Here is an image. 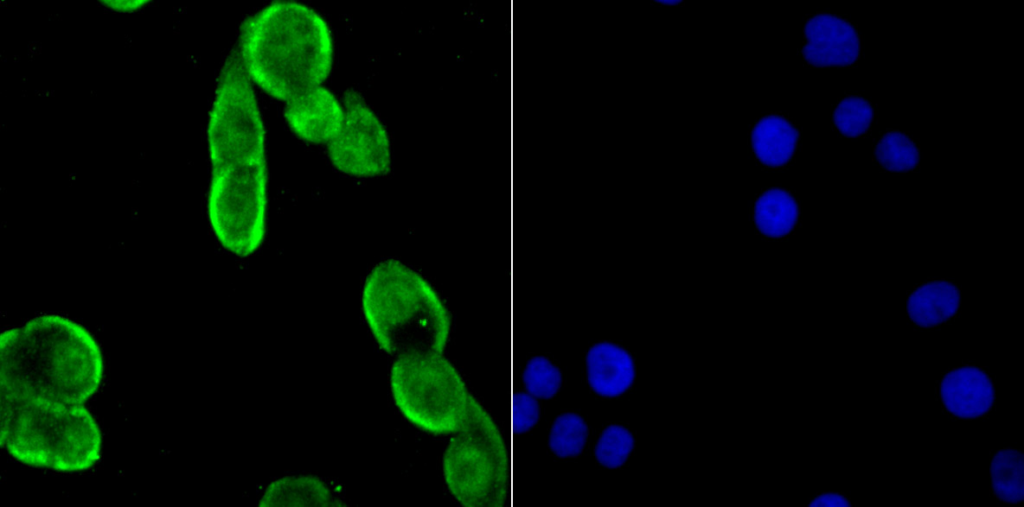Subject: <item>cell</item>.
Segmentation results:
<instances>
[{"instance_id": "obj_11", "label": "cell", "mask_w": 1024, "mask_h": 507, "mask_svg": "<svg viewBox=\"0 0 1024 507\" xmlns=\"http://www.w3.org/2000/svg\"><path fill=\"white\" fill-rule=\"evenodd\" d=\"M284 116L294 134L305 142L328 143L343 123L344 107L321 85L286 101Z\"/></svg>"}, {"instance_id": "obj_7", "label": "cell", "mask_w": 1024, "mask_h": 507, "mask_svg": "<svg viewBox=\"0 0 1024 507\" xmlns=\"http://www.w3.org/2000/svg\"><path fill=\"white\" fill-rule=\"evenodd\" d=\"M266 159L212 169L207 217L220 245L247 257L262 245L267 223Z\"/></svg>"}, {"instance_id": "obj_26", "label": "cell", "mask_w": 1024, "mask_h": 507, "mask_svg": "<svg viewBox=\"0 0 1024 507\" xmlns=\"http://www.w3.org/2000/svg\"><path fill=\"white\" fill-rule=\"evenodd\" d=\"M105 2L110 4V5H108V7H110L111 9L117 10L118 12H128V13L136 11L138 8H141V7H143L146 4L145 1H138V0L137 1H132V0H129V1L128 0H125V1L121 0V1H119V0H117V1H105Z\"/></svg>"}, {"instance_id": "obj_2", "label": "cell", "mask_w": 1024, "mask_h": 507, "mask_svg": "<svg viewBox=\"0 0 1024 507\" xmlns=\"http://www.w3.org/2000/svg\"><path fill=\"white\" fill-rule=\"evenodd\" d=\"M238 52L250 79L284 101L321 86L334 53L326 20L294 0L274 1L249 16L240 29Z\"/></svg>"}, {"instance_id": "obj_21", "label": "cell", "mask_w": 1024, "mask_h": 507, "mask_svg": "<svg viewBox=\"0 0 1024 507\" xmlns=\"http://www.w3.org/2000/svg\"><path fill=\"white\" fill-rule=\"evenodd\" d=\"M633 448V434L622 425L611 424L599 436L594 453L601 465L618 468L626 462Z\"/></svg>"}, {"instance_id": "obj_4", "label": "cell", "mask_w": 1024, "mask_h": 507, "mask_svg": "<svg viewBox=\"0 0 1024 507\" xmlns=\"http://www.w3.org/2000/svg\"><path fill=\"white\" fill-rule=\"evenodd\" d=\"M1 445L23 465L80 473L99 462L102 432L84 404L1 392Z\"/></svg>"}, {"instance_id": "obj_17", "label": "cell", "mask_w": 1024, "mask_h": 507, "mask_svg": "<svg viewBox=\"0 0 1024 507\" xmlns=\"http://www.w3.org/2000/svg\"><path fill=\"white\" fill-rule=\"evenodd\" d=\"M798 214L796 200L780 188L767 190L754 205L755 224L763 235L770 238L788 235L797 223Z\"/></svg>"}, {"instance_id": "obj_5", "label": "cell", "mask_w": 1024, "mask_h": 507, "mask_svg": "<svg viewBox=\"0 0 1024 507\" xmlns=\"http://www.w3.org/2000/svg\"><path fill=\"white\" fill-rule=\"evenodd\" d=\"M506 440L471 396L466 418L447 444L442 472L452 497L467 507H506L512 476Z\"/></svg>"}, {"instance_id": "obj_24", "label": "cell", "mask_w": 1024, "mask_h": 507, "mask_svg": "<svg viewBox=\"0 0 1024 507\" xmlns=\"http://www.w3.org/2000/svg\"><path fill=\"white\" fill-rule=\"evenodd\" d=\"M540 419V407L529 393L512 392V428L519 433L531 430Z\"/></svg>"}, {"instance_id": "obj_3", "label": "cell", "mask_w": 1024, "mask_h": 507, "mask_svg": "<svg viewBox=\"0 0 1024 507\" xmlns=\"http://www.w3.org/2000/svg\"><path fill=\"white\" fill-rule=\"evenodd\" d=\"M361 310L375 342L387 354L442 353L449 341L447 306L420 273L399 260H384L368 273Z\"/></svg>"}, {"instance_id": "obj_1", "label": "cell", "mask_w": 1024, "mask_h": 507, "mask_svg": "<svg viewBox=\"0 0 1024 507\" xmlns=\"http://www.w3.org/2000/svg\"><path fill=\"white\" fill-rule=\"evenodd\" d=\"M1 392L84 404L100 389L104 356L94 335L59 314H42L1 334Z\"/></svg>"}, {"instance_id": "obj_27", "label": "cell", "mask_w": 1024, "mask_h": 507, "mask_svg": "<svg viewBox=\"0 0 1024 507\" xmlns=\"http://www.w3.org/2000/svg\"><path fill=\"white\" fill-rule=\"evenodd\" d=\"M658 3L665 4V5H677V4H680L681 1H676V0L670 1L669 0V1H658Z\"/></svg>"}, {"instance_id": "obj_20", "label": "cell", "mask_w": 1024, "mask_h": 507, "mask_svg": "<svg viewBox=\"0 0 1024 507\" xmlns=\"http://www.w3.org/2000/svg\"><path fill=\"white\" fill-rule=\"evenodd\" d=\"M875 158L888 171L906 172L918 165L919 151L909 136L900 131H890L878 141Z\"/></svg>"}, {"instance_id": "obj_10", "label": "cell", "mask_w": 1024, "mask_h": 507, "mask_svg": "<svg viewBox=\"0 0 1024 507\" xmlns=\"http://www.w3.org/2000/svg\"><path fill=\"white\" fill-rule=\"evenodd\" d=\"M804 59L816 67L848 66L860 56V39L847 20L827 13L809 18L804 26Z\"/></svg>"}, {"instance_id": "obj_18", "label": "cell", "mask_w": 1024, "mask_h": 507, "mask_svg": "<svg viewBox=\"0 0 1024 507\" xmlns=\"http://www.w3.org/2000/svg\"><path fill=\"white\" fill-rule=\"evenodd\" d=\"M990 476L995 496L1005 503L1024 498V457L1016 449L999 450L991 460Z\"/></svg>"}, {"instance_id": "obj_16", "label": "cell", "mask_w": 1024, "mask_h": 507, "mask_svg": "<svg viewBox=\"0 0 1024 507\" xmlns=\"http://www.w3.org/2000/svg\"><path fill=\"white\" fill-rule=\"evenodd\" d=\"M799 131L785 117L770 114L762 117L751 131V145L757 159L768 167H780L793 157Z\"/></svg>"}, {"instance_id": "obj_12", "label": "cell", "mask_w": 1024, "mask_h": 507, "mask_svg": "<svg viewBox=\"0 0 1024 507\" xmlns=\"http://www.w3.org/2000/svg\"><path fill=\"white\" fill-rule=\"evenodd\" d=\"M940 398L954 416L974 419L993 406L995 390L989 376L975 366H962L948 372L940 383Z\"/></svg>"}, {"instance_id": "obj_25", "label": "cell", "mask_w": 1024, "mask_h": 507, "mask_svg": "<svg viewBox=\"0 0 1024 507\" xmlns=\"http://www.w3.org/2000/svg\"><path fill=\"white\" fill-rule=\"evenodd\" d=\"M813 507H848L850 501L839 493L827 492L815 497L809 504Z\"/></svg>"}, {"instance_id": "obj_22", "label": "cell", "mask_w": 1024, "mask_h": 507, "mask_svg": "<svg viewBox=\"0 0 1024 507\" xmlns=\"http://www.w3.org/2000/svg\"><path fill=\"white\" fill-rule=\"evenodd\" d=\"M523 383L527 392L535 398H552L560 389L562 374L548 358L535 356L523 370Z\"/></svg>"}, {"instance_id": "obj_23", "label": "cell", "mask_w": 1024, "mask_h": 507, "mask_svg": "<svg viewBox=\"0 0 1024 507\" xmlns=\"http://www.w3.org/2000/svg\"><path fill=\"white\" fill-rule=\"evenodd\" d=\"M873 117V107L861 97L842 99L833 113L836 128L847 137H858L864 134L869 129Z\"/></svg>"}, {"instance_id": "obj_8", "label": "cell", "mask_w": 1024, "mask_h": 507, "mask_svg": "<svg viewBox=\"0 0 1024 507\" xmlns=\"http://www.w3.org/2000/svg\"><path fill=\"white\" fill-rule=\"evenodd\" d=\"M212 169L266 159V132L251 79L238 50L221 69L208 126Z\"/></svg>"}, {"instance_id": "obj_19", "label": "cell", "mask_w": 1024, "mask_h": 507, "mask_svg": "<svg viewBox=\"0 0 1024 507\" xmlns=\"http://www.w3.org/2000/svg\"><path fill=\"white\" fill-rule=\"evenodd\" d=\"M588 438V426L585 420L576 413H564L553 422L548 444L551 451L560 458L578 456L585 447Z\"/></svg>"}, {"instance_id": "obj_15", "label": "cell", "mask_w": 1024, "mask_h": 507, "mask_svg": "<svg viewBox=\"0 0 1024 507\" xmlns=\"http://www.w3.org/2000/svg\"><path fill=\"white\" fill-rule=\"evenodd\" d=\"M959 289L946 280H934L915 289L907 301L910 320L919 327L930 328L952 318L960 305Z\"/></svg>"}, {"instance_id": "obj_9", "label": "cell", "mask_w": 1024, "mask_h": 507, "mask_svg": "<svg viewBox=\"0 0 1024 507\" xmlns=\"http://www.w3.org/2000/svg\"><path fill=\"white\" fill-rule=\"evenodd\" d=\"M332 165L341 173L370 178L384 175L391 166V143L378 115L356 92L344 98V120L327 143Z\"/></svg>"}, {"instance_id": "obj_6", "label": "cell", "mask_w": 1024, "mask_h": 507, "mask_svg": "<svg viewBox=\"0 0 1024 507\" xmlns=\"http://www.w3.org/2000/svg\"><path fill=\"white\" fill-rule=\"evenodd\" d=\"M389 385L401 415L422 431L454 433L468 414L472 395L458 370L441 353L397 356Z\"/></svg>"}, {"instance_id": "obj_13", "label": "cell", "mask_w": 1024, "mask_h": 507, "mask_svg": "<svg viewBox=\"0 0 1024 507\" xmlns=\"http://www.w3.org/2000/svg\"><path fill=\"white\" fill-rule=\"evenodd\" d=\"M586 375L591 389L602 397L625 393L635 377L634 361L623 347L608 341L592 345L586 354Z\"/></svg>"}, {"instance_id": "obj_14", "label": "cell", "mask_w": 1024, "mask_h": 507, "mask_svg": "<svg viewBox=\"0 0 1024 507\" xmlns=\"http://www.w3.org/2000/svg\"><path fill=\"white\" fill-rule=\"evenodd\" d=\"M260 506H340V500L322 479L288 475L272 481L263 491Z\"/></svg>"}]
</instances>
